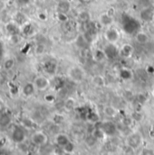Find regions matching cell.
Wrapping results in <instances>:
<instances>
[{
	"instance_id": "cell-1",
	"label": "cell",
	"mask_w": 154,
	"mask_h": 155,
	"mask_svg": "<svg viewBox=\"0 0 154 155\" xmlns=\"http://www.w3.org/2000/svg\"><path fill=\"white\" fill-rule=\"evenodd\" d=\"M142 142H143L142 135L139 132L131 133L125 139L126 146H129V147H131V148H132L134 150L141 147V145L142 144Z\"/></svg>"
},
{
	"instance_id": "cell-2",
	"label": "cell",
	"mask_w": 154,
	"mask_h": 155,
	"mask_svg": "<svg viewBox=\"0 0 154 155\" xmlns=\"http://www.w3.org/2000/svg\"><path fill=\"white\" fill-rule=\"evenodd\" d=\"M67 75L72 81H74L75 83H80V82L83 81L85 78V71L82 68H81L79 66H74L68 70Z\"/></svg>"
},
{
	"instance_id": "cell-3",
	"label": "cell",
	"mask_w": 154,
	"mask_h": 155,
	"mask_svg": "<svg viewBox=\"0 0 154 155\" xmlns=\"http://www.w3.org/2000/svg\"><path fill=\"white\" fill-rule=\"evenodd\" d=\"M33 82H34V84H35V86L37 87V90H39V91L46 90L51 85V82H50L49 78H46L45 76H43V75H39L37 77L35 78Z\"/></svg>"
},
{
	"instance_id": "cell-4",
	"label": "cell",
	"mask_w": 154,
	"mask_h": 155,
	"mask_svg": "<svg viewBox=\"0 0 154 155\" xmlns=\"http://www.w3.org/2000/svg\"><path fill=\"white\" fill-rule=\"evenodd\" d=\"M104 37L106 39V41L109 42V43H115L117 42L120 37H121V35H120V32L114 27H108L104 33Z\"/></svg>"
},
{
	"instance_id": "cell-5",
	"label": "cell",
	"mask_w": 154,
	"mask_h": 155,
	"mask_svg": "<svg viewBox=\"0 0 154 155\" xmlns=\"http://www.w3.org/2000/svg\"><path fill=\"white\" fill-rule=\"evenodd\" d=\"M32 142L34 144H36L37 146L45 145L48 142V136L44 132H41V131L36 132L32 135Z\"/></svg>"
},
{
	"instance_id": "cell-6",
	"label": "cell",
	"mask_w": 154,
	"mask_h": 155,
	"mask_svg": "<svg viewBox=\"0 0 154 155\" xmlns=\"http://www.w3.org/2000/svg\"><path fill=\"white\" fill-rule=\"evenodd\" d=\"M133 52H134V47L130 43H125L121 45V47L120 48L119 55L122 58L127 59V58H131Z\"/></svg>"
},
{
	"instance_id": "cell-7",
	"label": "cell",
	"mask_w": 154,
	"mask_h": 155,
	"mask_svg": "<svg viewBox=\"0 0 154 155\" xmlns=\"http://www.w3.org/2000/svg\"><path fill=\"white\" fill-rule=\"evenodd\" d=\"M25 131L21 127H16L12 133V139L16 143H22L25 140Z\"/></svg>"
},
{
	"instance_id": "cell-8",
	"label": "cell",
	"mask_w": 154,
	"mask_h": 155,
	"mask_svg": "<svg viewBox=\"0 0 154 155\" xmlns=\"http://www.w3.org/2000/svg\"><path fill=\"white\" fill-rule=\"evenodd\" d=\"M37 90V87L34 84V82H26L23 87H22V93L26 97H31L35 94Z\"/></svg>"
},
{
	"instance_id": "cell-9",
	"label": "cell",
	"mask_w": 154,
	"mask_h": 155,
	"mask_svg": "<svg viewBox=\"0 0 154 155\" xmlns=\"http://www.w3.org/2000/svg\"><path fill=\"white\" fill-rule=\"evenodd\" d=\"M99 22L100 24L104 27H111L114 24V17L108 15L107 13H103L99 16Z\"/></svg>"
},
{
	"instance_id": "cell-10",
	"label": "cell",
	"mask_w": 154,
	"mask_h": 155,
	"mask_svg": "<svg viewBox=\"0 0 154 155\" xmlns=\"http://www.w3.org/2000/svg\"><path fill=\"white\" fill-rule=\"evenodd\" d=\"M134 38H135V41L139 44H142V45L147 44L150 41V35H149V34L146 33V32H143V31L138 32L135 35V37Z\"/></svg>"
},
{
	"instance_id": "cell-11",
	"label": "cell",
	"mask_w": 154,
	"mask_h": 155,
	"mask_svg": "<svg viewBox=\"0 0 154 155\" xmlns=\"http://www.w3.org/2000/svg\"><path fill=\"white\" fill-rule=\"evenodd\" d=\"M5 29H6L7 33L10 34L11 36H13V35H18V34L20 33L19 25L16 24V22H10V23L6 24Z\"/></svg>"
},
{
	"instance_id": "cell-12",
	"label": "cell",
	"mask_w": 154,
	"mask_h": 155,
	"mask_svg": "<svg viewBox=\"0 0 154 155\" xmlns=\"http://www.w3.org/2000/svg\"><path fill=\"white\" fill-rule=\"evenodd\" d=\"M154 15V9L151 7H146L141 12V18L144 22H152Z\"/></svg>"
},
{
	"instance_id": "cell-13",
	"label": "cell",
	"mask_w": 154,
	"mask_h": 155,
	"mask_svg": "<svg viewBox=\"0 0 154 155\" xmlns=\"http://www.w3.org/2000/svg\"><path fill=\"white\" fill-rule=\"evenodd\" d=\"M69 142H70L69 137L66 134H59L55 137V143H56V144L58 146L62 147V148H64Z\"/></svg>"
},
{
	"instance_id": "cell-14",
	"label": "cell",
	"mask_w": 154,
	"mask_h": 155,
	"mask_svg": "<svg viewBox=\"0 0 154 155\" xmlns=\"http://www.w3.org/2000/svg\"><path fill=\"white\" fill-rule=\"evenodd\" d=\"M103 114L107 117L114 118V117H116L118 115V109L112 105H108V106H105L103 107Z\"/></svg>"
},
{
	"instance_id": "cell-15",
	"label": "cell",
	"mask_w": 154,
	"mask_h": 155,
	"mask_svg": "<svg viewBox=\"0 0 154 155\" xmlns=\"http://www.w3.org/2000/svg\"><path fill=\"white\" fill-rule=\"evenodd\" d=\"M71 9V5L68 1H61L57 5V12L68 14Z\"/></svg>"
},
{
	"instance_id": "cell-16",
	"label": "cell",
	"mask_w": 154,
	"mask_h": 155,
	"mask_svg": "<svg viewBox=\"0 0 154 155\" xmlns=\"http://www.w3.org/2000/svg\"><path fill=\"white\" fill-rule=\"evenodd\" d=\"M93 84L96 87H103L106 85L105 82V78L102 75H95L92 79Z\"/></svg>"
},
{
	"instance_id": "cell-17",
	"label": "cell",
	"mask_w": 154,
	"mask_h": 155,
	"mask_svg": "<svg viewBox=\"0 0 154 155\" xmlns=\"http://www.w3.org/2000/svg\"><path fill=\"white\" fill-rule=\"evenodd\" d=\"M103 132L106 134H114V132H115L116 128L114 126V124L113 123H110V122H105L102 124V127H101Z\"/></svg>"
},
{
	"instance_id": "cell-18",
	"label": "cell",
	"mask_w": 154,
	"mask_h": 155,
	"mask_svg": "<svg viewBox=\"0 0 154 155\" xmlns=\"http://www.w3.org/2000/svg\"><path fill=\"white\" fill-rule=\"evenodd\" d=\"M93 57L94 61H98V62H101V61H103L104 59L107 58L104 50H100V49H97V50L94 51V52H93Z\"/></svg>"
},
{
	"instance_id": "cell-19",
	"label": "cell",
	"mask_w": 154,
	"mask_h": 155,
	"mask_svg": "<svg viewBox=\"0 0 154 155\" xmlns=\"http://www.w3.org/2000/svg\"><path fill=\"white\" fill-rule=\"evenodd\" d=\"M78 20L81 24H87L91 21V15L88 11H82L78 15Z\"/></svg>"
},
{
	"instance_id": "cell-20",
	"label": "cell",
	"mask_w": 154,
	"mask_h": 155,
	"mask_svg": "<svg viewBox=\"0 0 154 155\" xmlns=\"http://www.w3.org/2000/svg\"><path fill=\"white\" fill-rule=\"evenodd\" d=\"M16 64V61L13 57H7L5 59L4 62H3V68L5 71H11Z\"/></svg>"
},
{
	"instance_id": "cell-21",
	"label": "cell",
	"mask_w": 154,
	"mask_h": 155,
	"mask_svg": "<svg viewBox=\"0 0 154 155\" xmlns=\"http://www.w3.org/2000/svg\"><path fill=\"white\" fill-rule=\"evenodd\" d=\"M44 69L46 71L47 73L49 74H54L55 73L56 70H57V65L55 62H53V61H48L44 64Z\"/></svg>"
},
{
	"instance_id": "cell-22",
	"label": "cell",
	"mask_w": 154,
	"mask_h": 155,
	"mask_svg": "<svg viewBox=\"0 0 154 155\" xmlns=\"http://www.w3.org/2000/svg\"><path fill=\"white\" fill-rule=\"evenodd\" d=\"M93 135L97 139V140H101L103 139L104 136L106 135V134L103 132V130L100 127V128H96L94 129V131L93 132Z\"/></svg>"
},
{
	"instance_id": "cell-23",
	"label": "cell",
	"mask_w": 154,
	"mask_h": 155,
	"mask_svg": "<svg viewBox=\"0 0 154 155\" xmlns=\"http://www.w3.org/2000/svg\"><path fill=\"white\" fill-rule=\"evenodd\" d=\"M75 98L69 97L68 99H66V101L65 103V109H67L68 111H71L72 109L75 108Z\"/></svg>"
},
{
	"instance_id": "cell-24",
	"label": "cell",
	"mask_w": 154,
	"mask_h": 155,
	"mask_svg": "<svg viewBox=\"0 0 154 155\" xmlns=\"http://www.w3.org/2000/svg\"><path fill=\"white\" fill-rule=\"evenodd\" d=\"M56 17H57L58 21H60V22H62V23H67V22L69 21V18H68L67 14H65V13L57 12Z\"/></svg>"
},
{
	"instance_id": "cell-25",
	"label": "cell",
	"mask_w": 154,
	"mask_h": 155,
	"mask_svg": "<svg viewBox=\"0 0 154 155\" xmlns=\"http://www.w3.org/2000/svg\"><path fill=\"white\" fill-rule=\"evenodd\" d=\"M139 155H154V149L151 147H144L141 150Z\"/></svg>"
},
{
	"instance_id": "cell-26",
	"label": "cell",
	"mask_w": 154,
	"mask_h": 155,
	"mask_svg": "<svg viewBox=\"0 0 154 155\" xmlns=\"http://www.w3.org/2000/svg\"><path fill=\"white\" fill-rule=\"evenodd\" d=\"M63 149H64V151H65V153H72L75 151V144L70 141Z\"/></svg>"
},
{
	"instance_id": "cell-27",
	"label": "cell",
	"mask_w": 154,
	"mask_h": 155,
	"mask_svg": "<svg viewBox=\"0 0 154 155\" xmlns=\"http://www.w3.org/2000/svg\"><path fill=\"white\" fill-rule=\"evenodd\" d=\"M96 138L92 134V135H90V136H88L87 138H86V140H85V143H86V144L88 145V146H93L94 144H95V143H96Z\"/></svg>"
},
{
	"instance_id": "cell-28",
	"label": "cell",
	"mask_w": 154,
	"mask_h": 155,
	"mask_svg": "<svg viewBox=\"0 0 154 155\" xmlns=\"http://www.w3.org/2000/svg\"><path fill=\"white\" fill-rule=\"evenodd\" d=\"M147 32H148V34H149V35H154V24L153 23L148 25Z\"/></svg>"
},
{
	"instance_id": "cell-29",
	"label": "cell",
	"mask_w": 154,
	"mask_h": 155,
	"mask_svg": "<svg viewBox=\"0 0 154 155\" xmlns=\"http://www.w3.org/2000/svg\"><path fill=\"white\" fill-rule=\"evenodd\" d=\"M38 18L41 21H45V20L47 19V15H46L44 13H39Z\"/></svg>"
},
{
	"instance_id": "cell-30",
	"label": "cell",
	"mask_w": 154,
	"mask_h": 155,
	"mask_svg": "<svg viewBox=\"0 0 154 155\" xmlns=\"http://www.w3.org/2000/svg\"><path fill=\"white\" fill-rule=\"evenodd\" d=\"M108 15H110L111 16H113L114 17V14H115V10H114V8H113V7H111V8H109L108 9V11L106 12Z\"/></svg>"
},
{
	"instance_id": "cell-31",
	"label": "cell",
	"mask_w": 154,
	"mask_h": 155,
	"mask_svg": "<svg viewBox=\"0 0 154 155\" xmlns=\"http://www.w3.org/2000/svg\"><path fill=\"white\" fill-rule=\"evenodd\" d=\"M16 1H17V3L20 4V5H26V4H28L31 0H16Z\"/></svg>"
},
{
	"instance_id": "cell-32",
	"label": "cell",
	"mask_w": 154,
	"mask_h": 155,
	"mask_svg": "<svg viewBox=\"0 0 154 155\" xmlns=\"http://www.w3.org/2000/svg\"><path fill=\"white\" fill-rule=\"evenodd\" d=\"M152 97H153V98H154V88L152 89Z\"/></svg>"
},
{
	"instance_id": "cell-33",
	"label": "cell",
	"mask_w": 154,
	"mask_h": 155,
	"mask_svg": "<svg viewBox=\"0 0 154 155\" xmlns=\"http://www.w3.org/2000/svg\"><path fill=\"white\" fill-rule=\"evenodd\" d=\"M152 23L154 24V15H153V17H152Z\"/></svg>"
},
{
	"instance_id": "cell-34",
	"label": "cell",
	"mask_w": 154,
	"mask_h": 155,
	"mask_svg": "<svg viewBox=\"0 0 154 155\" xmlns=\"http://www.w3.org/2000/svg\"><path fill=\"white\" fill-rule=\"evenodd\" d=\"M40 1H44V0H40Z\"/></svg>"
}]
</instances>
